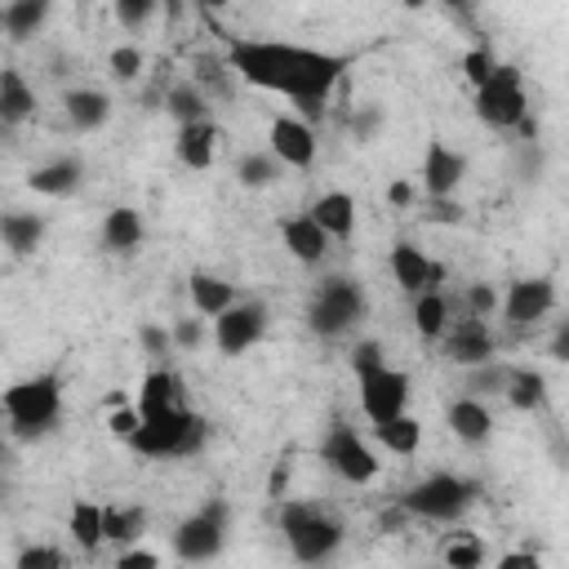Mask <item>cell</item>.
Segmentation results:
<instances>
[{
  "label": "cell",
  "mask_w": 569,
  "mask_h": 569,
  "mask_svg": "<svg viewBox=\"0 0 569 569\" xmlns=\"http://www.w3.org/2000/svg\"><path fill=\"white\" fill-rule=\"evenodd\" d=\"M191 80L204 89V98L209 102H231L236 98V67L227 62V53L218 58V53H196L191 58Z\"/></svg>",
  "instance_id": "cell-23"
},
{
  "label": "cell",
  "mask_w": 569,
  "mask_h": 569,
  "mask_svg": "<svg viewBox=\"0 0 569 569\" xmlns=\"http://www.w3.org/2000/svg\"><path fill=\"white\" fill-rule=\"evenodd\" d=\"M80 178H84V160H80V156H58V160L36 164V169L27 173V187H31L36 196L62 200V196H71V191L80 187Z\"/></svg>",
  "instance_id": "cell-20"
},
{
  "label": "cell",
  "mask_w": 569,
  "mask_h": 569,
  "mask_svg": "<svg viewBox=\"0 0 569 569\" xmlns=\"http://www.w3.org/2000/svg\"><path fill=\"white\" fill-rule=\"evenodd\" d=\"M369 311V298H365V284L356 276H325L316 289H311V302H307V329L316 338H342L351 333Z\"/></svg>",
  "instance_id": "cell-5"
},
{
  "label": "cell",
  "mask_w": 569,
  "mask_h": 569,
  "mask_svg": "<svg viewBox=\"0 0 569 569\" xmlns=\"http://www.w3.org/2000/svg\"><path fill=\"white\" fill-rule=\"evenodd\" d=\"M62 116H67V124H71L76 133H93V129H102V124L111 120V98H107L102 89H89V84L67 89Z\"/></svg>",
  "instance_id": "cell-21"
},
{
  "label": "cell",
  "mask_w": 569,
  "mask_h": 569,
  "mask_svg": "<svg viewBox=\"0 0 569 569\" xmlns=\"http://www.w3.org/2000/svg\"><path fill=\"white\" fill-rule=\"evenodd\" d=\"M164 9V0H111V13L124 31H142L156 22V13Z\"/></svg>",
  "instance_id": "cell-39"
},
{
  "label": "cell",
  "mask_w": 569,
  "mask_h": 569,
  "mask_svg": "<svg viewBox=\"0 0 569 569\" xmlns=\"http://www.w3.org/2000/svg\"><path fill=\"white\" fill-rule=\"evenodd\" d=\"M138 413L147 418V413H160V409H173V405H187V396H182V378L173 373V369H151L147 378H142V387H138Z\"/></svg>",
  "instance_id": "cell-28"
},
{
  "label": "cell",
  "mask_w": 569,
  "mask_h": 569,
  "mask_svg": "<svg viewBox=\"0 0 569 569\" xmlns=\"http://www.w3.org/2000/svg\"><path fill=\"white\" fill-rule=\"evenodd\" d=\"M356 382H360V409H365V418H369L373 427L409 409L413 378H409L405 369H396V365H378V369L360 373Z\"/></svg>",
  "instance_id": "cell-11"
},
{
  "label": "cell",
  "mask_w": 569,
  "mask_h": 569,
  "mask_svg": "<svg viewBox=\"0 0 569 569\" xmlns=\"http://www.w3.org/2000/svg\"><path fill=\"white\" fill-rule=\"evenodd\" d=\"M138 342H142V351H147L151 360H164V356L173 351V329H160V325H142V329H138Z\"/></svg>",
  "instance_id": "cell-47"
},
{
  "label": "cell",
  "mask_w": 569,
  "mask_h": 569,
  "mask_svg": "<svg viewBox=\"0 0 569 569\" xmlns=\"http://www.w3.org/2000/svg\"><path fill=\"white\" fill-rule=\"evenodd\" d=\"M378 124H382V111H378V107H356V111H351V133H356V142H369V138L378 133Z\"/></svg>",
  "instance_id": "cell-49"
},
{
  "label": "cell",
  "mask_w": 569,
  "mask_h": 569,
  "mask_svg": "<svg viewBox=\"0 0 569 569\" xmlns=\"http://www.w3.org/2000/svg\"><path fill=\"white\" fill-rule=\"evenodd\" d=\"M413 329H418L422 342L445 338V329H449V298H445L440 289L413 293Z\"/></svg>",
  "instance_id": "cell-32"
},
{
  "label": "cell",
  "mask_w": 569,
  "mask_h": 569,
  "mask_svg": "<svg viewBox=\"0 0 569 569\" xmlns=\"http://www.w3.org/2000/svg\"><path fill=\"white\" fill-rule=\"evenodd\" d=\"M551 356H556L560 365H569V320H560V329L551 333Z\"/></svg>",
  "instance_id": "cell-53"
},
{
  "label": "cell",
  "mask_w": 569,
  "mask_h": 569,
  "mask_svg": "<svg viewBox=\"0 0 569 569\" xmlns=\"http://www.w3.org/2000/svg\"><path fill=\"white\" fill-rule=\"evenodd\" d=\"M204 342V316H178L173 320V347L178 351H196Z\"/></svg>",
  "instance_id": "cell-45"
},
{
  "label": "cell",
  "mask_w": 569,
  "mask_h": 569,
  "mask_svg": "<svg viewBox=\"0 0 569 569\" xmlns=\"http://www.w3.org/2000/svg\"><path fill=\"white\" fill-rule=\"evenodd\" d=\"M267 147L280 156L284 169H311L316 164V124H307L302 116H276L267 129Z\"/></svg>",
  "instance_id": "cell-15"
},
{
  "label": "cell",
  "mask_w": 569,
  "mask_h": 569,
  "mask_svg": "<svg viewBox=\"0 0 569 569\" xmlns=\"http://www.w3.org/2000/svg\"><path fill=\"white\" fill-rule=\"evenodd\" d=\"M511 133H516L520 142H538V116H533V111H525V116H520V124H516Z\"/></svg>",
  "instance_id": "cell-54"
},
{
  "label": "cell",
  "mask_w": 569,
  "mask_h": 569,
  "mask_svg": "<svg viewBox=\"0 0 569 569\" xmlns=\"http://www.w3.org/2000/svg\"><path fill=\"white\" fill-rule=\"evenodd\" d=\"M307 213H311L338 244H347V240L356 236V196H351V191H325Z\"/></svg>",
  "instance_id": "cell-24"
},
{
  "label": "cell",
  "mask_w": 569,
  "mask_h": 569,
  "mask_svg": "<svg viewBox=\"0 0 569 569\" xmlns=\"http://www.w3.org/2000/svg\"><path fill=\"white\" fill-rule=\"evenodd\" d=\"M347 365H351V373L360 378V373H369V369L387 365V351H382V342H378V338H356V347L347 351Z\"/></svg>",
  "instance_id": "cell-42"
},
{
  "label": "cell",
  "mask_w": 569,
  "mask_h": 569,
  "mask_svg": "<svg viewBox=\"0 0 569 569\" xmlns=\"http://www.w3.org/2000/svg\"><path fill=\"white\" fill-rule=\"evenodd\" d=\"M284 489H289V462H276V467H271V480H267V498L280 502Z\"/></svg>",
  "instance_id": "cell-51"
},
{
  "label": "cell",
  "mask_w": 569,
  "mask_h": 569,
  "mask_svg": "<svg viewBox=\"0 0 569 569\" xmlns=\"http://www.w3.org/2000/svg\"><path fill=\"white\" fill-rule=\"evenodd\" d=\"M227 62L244 84L280 93L293 107H307V102H329L342 71L351 67V53L307 49L289 40H227Z\"/></svg>",
  "instance_id": "cell-1"
},
{
  "label": "cell",
  "mask_w": 569,
  "mask_h": 569,
  "mask_svg": "<svg viewBox=\"0 0 569 569\" xmlns=\"http://www.w3.org/2000/svg\"><path fill=\"white\" fill-rule=\"evenodd\" d=\"M280 156L267 147V151H249V156H240L236 160V182L240 187H249V191H262V187H271L276 178H280Z\"/></svg>",
  "instance_id": "cell-36"
},
{
  "label": "cell",
  "mask_w": 569,
  "mask_h": 569,
  "mask_svg": "<svg viewBox=\"0 0 569 569\" xmlns=\"http://www.w3.org/2000/svg\"><path fill=\"white\" fill-rule=\"evenodd\" d=\"M58 413H62V378L58 373H31L4 391V418L18 440L49 436Z\"/></svg>",
  "instance_id": "cell-4"
},
{
  "label": "cell",
  "mask_w": 569,
  "mask_h": 569,
  "mask_svg": "<svg viewBox=\"0 0 569 569\" xmlns=\"http://www.w3.org/2000/svg\"><path fill=\"white\" fill-rule=\"evenodd\" d=\"M31 116H36V89L22 80L18 67H4L0 71V120H4V129H18Z\"/></svg>",
  "instance_id": "cell-26"
},
{
  "label": "cell",
  "mask_w": 569,
  "mask_h": 569,
  "mask_svg": "<svg viewBox=\"0 0 569 569\" xmlns=\"http://www.w3.org/2000/svg\"><path fill=\"white\" fill-rule=\"evenodd\" d=\"M480 485L467 480V476H453V471H431L422 476L418 485H409L400 493V507L413 516V520H431V525H453L462 520V511L476 502Z\"/></svg>",
  "instance_id": "cell-6"
},
{
  "label": "cell",
  "mask_w": 569,
  "mask_h": 569,
  "mask_svg": "<svg viewBox=\"0 0 569 569\" xmlns=\"http://www.w3.org/2000/svg\"><path fill=\"white\" fill-rule=\"evenodd\" d=\"M502 400L511 409H520V413H538L547 405V378L538 369H529V365H511V378H507Z\"/></svg>",
  "instance_id": "cell-29"
},
{
  "label": "cell",
  "mask_w": 569,
  "mask_h": 569,
  "mask_svg": "<svg viewBox=\"0 0 569 569\" xmlns=\"http://www.w3.org/2000/svg\"><path fill=\"white\" fill-rule=\"evenodd\" d=\"M387 267H391V280H396L409 298H413V293H422V289H440V284H445V276H449V267H445L440 258H427L413 240H396V244H391Z\"/></svg>",
  "instance_id": "cell-14"
},
{
  "label": "cell",
  "mask_w": 569,
  "mask_h": 569,
  "mask_svg": "<svg viewBox=\"0 0 569 569\" xmlns=\"http://www.w3.org/2000/svg\"><path fill=\"white\" fill-rule=\"evenodd\" d=\"M485 542L476 538V533H467V529H458V533H449L445 538V547H440V560L449 565V569H480L485 565Z\"/></svg>",
  "instance_id": "cell-38"
},
{
  "label": "cell",
  "mask_w": 569,
  "mask_h": 569,
  "mask_svg": "<svg viewBox=\"0 0 569 569\" xmlns=\"http://www.w3.org/2000/svg\"><path fill=\"white\" fill-rule=\"evenodd\" d=\"M116 565H120V569H156V565H160V556H156V551H147V547H124V551L116 556Z\"/></svg>",
  "instance_id": "cell-50"
},
{
  "label": "cell",
  "mask_w": 569,
  "mask_h": 569,
  "mask_svg": "<svg viewBox=\"0 0 569 569\" xmlns=\"http://www.w3.org/2000/svg\"><path fill=\"white\" fill-rule=\"evenodd\" d=\"M440 4H449V9H476L480 0H440Z\"/></svg>",
  "instance_id": "cell-57"
},
{
  "label": "cell",
  "mask_w": 569,
  "mask_h": 569,
  "mask_svg": "<svg viewBox=\"0 0 569 569\" xmlns=\"http://www.w3.org/2000/svg\"><path fill=\"white\" fill-rule=\"evenodd\" d=\"M13 565H18V569H62L67 556H62L58 547H44V542H40V547H22Z\"/></svg>",
  "instance_id": "cell-44"
},
{
  "label": "cell",
  "mask_w": 569,
  "mask_h": 569,
  "mask_svg": "<svg viewBox=\"0 0 569 569\" xmlns=\"http://www.w3.org/2000/svg\"><path fill=\"white\" fill-rule=\"evenodd\" d=\"M387 200H391L396 209H405V204L413 200V187H409V182H391V187H387Z\"/></svg>",
  "instance_id": "cell-55"
},
{
  "label": "cell",
  "mask_w": 569,
  "mask_h": 569,
  "mask_svg": "<svg viewBox=\"0 0 569 569\" xmlns=\"http://www.w3.org/2000/svg\"><path fill=\"white\" fill-rule=\"evenodd\" d=\"M102 529H107V542H120V547H129V542H138L142 538V529H147V507H138V502H129V507H102Z\"/></svg>",
  "instance_id": "cell-35"
},
{
  "label": "cell",
  "mask_w": 569,
  "mask_h": 569,
  "mask_svg": "<svg viewBox=\"0 0 569 569\" xmlns=\"http://www.w3.org/2000/svg\"><path fill=\"white\" fill-rule=\"evenodd\" d=\"M218 142H222V129L213 120H191V124H178V138H173V156L178 164L187 169H209L213 156H218Z\"/></svg>",
  "instance_id": "cell-18"
},
{
  "label": "cell",
  "mask_w": 569,
  "mask_h": 569,
  "mask_svg": "<svg viewBox=\"0 0 569 569\" xmlns=\"http://www.w3.org/2000/svg\"><path fill=\"white\" fill-rule=\"evenodd\" d=\"M142 67H147V58H142L138 44H116V49L107 53V71H111V80H120V84H133V80L142 76Z\"/></svg>",
  "instance_id": "cell-40"
},
{
  "label": "cell",
  "mask_w": 569,
  "mask_h": 569,
  "mask_svg": "<svg viewBox=\"0 0 569 569\" xmlns=\"http://www.w3.org/2000/svg\"><path fill=\"white\" fill-rule=\"evenodd\" d=\"M138 427H142V413H138V405H116V409H107V431H111V436L129 440Z\"/></svg>",
  "instance_id": "cell-48"
},
{
  "label": "cell",
  "mask_w": 569,
  "mask_h": 569,
  "mask_svg": "<svg viewBox=\"0 0 569 569\" xmlns=\"http://www.w3.org/2000/svg\"><path fill=\"white\" fill-rule=\"evenodd\" d=\"M227 4H231V0H200L204 13H218V9H227Z\"/></svg>",
  "instance_id": "cell-56"
},
{
  "label": "cell",
  "mask_w": 569,
  "mask_h": 569,
  "mask_svg": "<svg viewBox=\"0 0 569 569\" xmlns=\"http://www.w3.org/2000/svg\"><path fill=\"white\" fill-rule=\"evenodd\" d=\"M556 307V280L551 276H520L507 284L502 293V325L507 329H529L538 320H547Z\"/></svg>",
  "instance_id": "cell-12"
},
{
  "label": "cell",
  "mask_w": 569,
  "mask_h": 569,
  "mask_svg": "<svg viewBox=\"0 0 569 569\" xmlns=\"http://www.w3.org/2000/svg\"><path fill=\"white\" fill-rule=\"evenodd\" d=\"M276 525L293 551V560L302 565H320V560H333L347 529L338 516H329L320 502H302V498H280V511H276Z\"/></svg>",
  "instance_id": "cell-2"
},
{
  "label": "cell",
  "mask_w": 569,
  "mask_h": 569,
  "mask_svg": "<svg viewBox=\"0 0 569 569\" xmlns=\"http://www.w3.org/2000/svg\"><path fill=\"white\" fill-rule=\"evenodd\" d=\"M0 236H4V249L13 258H31L44 240V218L40 213H27V209H9L0 218Z\"/></svg>",
  "instance_id": "cell-27"
},
{
  "label": "cell",
  "mask_w": 569,
  "mask_h": 569,
  "mask_svg": "<svg viewBox=\"0 0 569 569\" xmlns=\"http://www.w3.org/2000/svg\"><path fill=\"white\" fill-rule=\"evenodd\" d=\"M498 356V338L489 329V316H462L458 325L445 329V360L458 365V369H471V365H485Z\"/></svg>",
  "instance_id": "cell-13"
},
{
  "label": "cell",
  "mask_w": 569,
  "mask_h": 569,
  "mask_svg": "<svg viewBox=\"0 0 569 569\" xmlns=\"http://www.w3.org/2000/svg\"><path fill=\"white\" fill-rule=\"evenodd\" d=\"M67 529H71L76 547L93 556V551L107 542V529H102V502H89V498H80V502L71 507V516H67Z\"/></svg>",
  "instance_id": "cell-34"
},
{
  "label": "cell",
  "mask_w": 569,
  "mask_h": 569,
  "mask_svg": "<svg viewBox=\"0 0 569 569\" xmlns=\"http://www.w3.org/2000/svg\"><path fill=\"white\" fill-rule=\"evenodd\" d=\"M400 4H405V9H427L431 0H400Z\"/></svg>",
  "instance_id": "cell-58"
},
{
  "label": "cell",
  "mask_w": 569,
  "mask_h": 569,
  "mask_svg": "<svg viewBox=\"0 0 569 569\" xmlns=\"http://www.w3.org/2000/svg\"><path fill=\"white\" fill-rule=\"evenodd\" d=\"M209 440V422L191 409V405H173L160 413H147L142 427L129 436V445L142 458H191L200 453Z\"/></svg>",
  "instance_id": "cell-3"
},
{
  "label": "cell",
  "mask_w": 569,
  "mask_h": 569,
  "mask_svg": "<svg viewBox=\"0 0 569 569\" xmlns=\"http://www.w3.org/2000/svg\"><path fill=\"white\" fill-rule=\"evenodd\" d=\"M209 98H204V89L196 84V80H173V84H164V111L178 120V124H191V120H209Z\"/></svg>",
  "instance_id": "cell-31"
},
{
  "label": "cell",
  "mask_w": 569,
  "mask_h": 569,
  "mask_svg": "<svg viewBox=\"0 0 569 569\" xmlns=\"http://www.w3.org/2000/svg\"><path fill=\"white\" fill-rule=\"evenodd\" d=\"M267 325H271L267 302H258V298H240V302H231L222 316H213V347H218L222 356H244L249 347L262 342Z\"/></svg>",
  "instance_id": "cell-10"
},
{
  "label": "cell",
  "mask_w": 569,
  "mask_h": 569,
  "mask_svg": "<svg viewBox=\"0 0 569 569\" xmlns=\"http://www.w3.org/2000/svg\"><path fill=\"white\" fill-rule=\"evenodd\" d=\"M427 222H440V227H458L462 222V204L453 196H427Z\"/></svg>",
  "instance_id": "cell-46"
},
{
  "label": "cell",
  "mask_w": 569,
  "mask_h": 569,
  "mask_svg": "<svg viewBox=\"0 0 569 569\" xmlns=\"http://www.w3.org/2000/svg\"><path fill=\"white\" fill-rule=\"evenodd\" d=\"M373 440H378L382 449H391V453L409 458V453H418V445H422V422L405 409V413H396V418L378 422V427H373Z\"/></svg>",
  "instance_id": "cell-33"
},
{
  "label": "cell",
  "mask_w": 569,
  "mask_h": 569,
  "mask_svg": "<svg viewBox=\"0 0 569 569\" xmlns=\"http://www.w3.org/2000/svg\"><path fill=\"white\" fill-rule=\"evenodd\" d=\"M498 569H538V551H507L498 556Z\"/></svg>",
  "instance_id": "cell-52"
},
{
  "label": "cell",
  "mask_w": 569,
  "mask_h": 569,
  "mask_svg": "<svg viewBox=\"0 0 569 569\" xmlns=\"http://www.w3.org/2000/svg\"><path fill=\"white\" fill-rule=\"evenodd\" d=\"M280 240H284V249H289L302 267H320L325 253H329V244H333V236H329L311 213L284 218V222H280Z\"/></svg>",
  "instance_id": "cell-17"
},
{
  "label": "cell",
  "mask_w": 569,
  "mask_h": 569,
  "mask_svg": "<svg viewBox=\"0 0 569 569\" xmlns=\"http://www.w3.org/2000/svg\"><path fill=\"white\" fill-rule=\"evenodd\" d=\"M53 13V0H9L4 4V36L13 44H27Z\"/></svg>",
  "instance_id": "cell-30"
},
{
  "label": "cell",
  "mask_w": 569,
  "mask_h": 569,
  "mask_svg": "<svg viewBox=\"0 0 569 569\" xmlns=\"http://www.w3.org/2000/svg\"><path fill=\"white\" fill-rule=\"evenodd\" d=\"M498 67V58L485 49V44H476V49H467L462 58H458V71H462V80L471 84V89H480L485 80H489V71Z\"/></svg>",
  "instance_id": "cell-41"
},
{
  "label": "cell",
  "mask_w": 569,
  "mask_h": 569,
  "mask_svg": "<svg viewBox=\"0 0 569 569\" xmlns=\"http://www.w3.org/2000/svg\"><path fill=\"white\" fill-rule=\"evenodd\" d=\"M467 178V156L453 151L449 142H431L422 156V191L427 196H453Z\"/></svg>",
  "instance_id": "cell-16"
},
{
  "label": "cell",
  "mask_w": 569,
  "mask_h": 569,
  "mask_svg": "<svg viewBox=\"0 0 569 569\" xmlns=\"http://www.w3.org/2000/svg\"><path fill=\"white\" fill-rule=\"evenodd\" d=\"M227 525H231V507L222 498H209L200 511H191L187 520H178V529L169 533V547L178 560L187 565H204L213 556H222L227 547Z\"/></svg>",
  "instance_id": "cell-8"
},
{
  "label": "cell",
  "mask_w": 569,
  "mask_h": 569,
  "mask_svg": "<svg viewBox=\"0 0 569 569\" xmlns=\"http://www.w3.org/2000/svg\"><path fill=\"white\" fill-rule=\"evenodd\" d=\"M507 378H511V365H502L498 356L493 360H485V365H471L467 373H462V391L467 396H502L507 391Z\"/></svg>",
  "instance_id": "cell-37"
},
{
  "label": "cell",
  "mask_w": 569,
  "mask_h": 569,
  "mask_svg": "<svg viewBox=\"0 0 569 569\" xmlns=\"http://www.w3.org/2000/svg\"><path fill=\"white\" fill-rule=\"evenodd\" d=\"M142 236H147V222L133 204L107 209V218H102V249L107 253H133L142 244Z\"/></svg>",
  "instance_id": "cell-25"
},
{
  "label": "cell",
  "mask_w": 569,
  "mask_h": 569,
  "mask_svg": "<svg viewBox=\"0 0 569 569\" xmlns=\"http://www.w3.org/2000/svg\"><path fill=\"white\" fill-rule=\"evenodd\" d=\"M462 302H467V311H471V316H493V311L502 307V298H498V289H493V284H485V280H476V284H467V293H462Z\"/></svg>",
  "instance_id": "cell-43"
},
{
  "label": "cell",
  "mask_w": 569,
  "mask_h": 569,
  "mask_svg": "<svg viewBox=\"0 0 569 569\" xmlns=\"http://www.w3.org/2000/svg\"><path fill=\"white\" fill-rule=\"evenodd\" d=\"M525 111H533V107H529L520 67L516 62H498L489 71V80L476 89V120L485 129H493V133H511Z\"/></svg>",
  "instance_id": "cell-7"
},
{
  "label": "cell",
  "mask_w": 569,
  "mask_h": 569,
  "mask_svg": "<svg viewBox=\"0 0 569 569\" xmlns=\"http://www.w3.org/2000/svg\"><path fill=\"white\" fill-rule=\"evenodd\" d=\"M445 422H449V431H453L462 445H485V440L493 436V413H489V405H485L480 396H467V391L449 400Z\"/></svg>",
  "instance_id": "cell-19"
},
{
  "label": "cell",
  "mask_w": 569,
  "mask_h": 569,
  "mask_svg": "<svg viewBox=\"0 0 569 569\" xmlns=\"http://www.w3.org/2000/svg\"><path fill=\"white\" fill-rule=\"evenodd\" d=\"M187 298H191V311L204 316V320H213V316H222L231 302H240L236 284L222 280V276H213V271H191V276H187Z\"/></svg>",
  "instance_id": "cell-22"
},
{
  "label": "cell",
  "mask_w": 569,
  "mask_h": 569,
  "mask_svg": "<svg viewBox=\"0 0 569 569\" xmlns=\"http://www.w3.org/2000/svg\"><path fill=\"white\" fill-rule=\"evenodd\" d=\"M320 458L329 462V471L333 476H342L347 485H369L373 476H378V453L369 449V440L351 427V422H333L329 431H325V445H320Z\"/></svg>",
  "instance_id": "cell-9"
}]
</instances>
